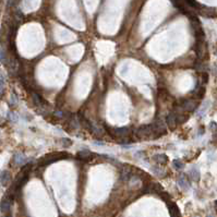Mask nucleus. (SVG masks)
I'll return each instance as SVG.
<instances>
[{
    "label": "nucleus",
    "instance_id": "nucleus-3",
    "mask_svg": "<svg viewBox=\"0 0 217 217\" xmlns=\"http://www.w3.org/2000/svg\"><path fill=\"white\" fill-rule=\"evenodd\" d=\"M197 103L195 102L192 98H189V99H181L179 100V105L178 107H180L182 110L185 111H193V110L196 108Z\"/></svg>",
    "mask_w": 217,
    "mask_h": 217
},
{
    "label": "nucleus",
    "instance_id": "nucleus-25",
    "mask_svg": "<svg viewBox=\"0 0 217 217\" xmlns=\"http://www.w3.org/2000/svg\"><path fill=\"white\" fill-rule=\"evenodd\" d=\"M215 137H216V139H217V133H216V135H215Z\"/></svg>",
    "mask_w": 217,
    "mask_h": 217
},
{
    "label": "nucleus",
    "instance_id": "nucleus-15",
    "mask_svg": "<svg viewBox=\"0 0 217 217\" xmlns=\"http://www.w3.org/2000/svg\"><path fill=\"white\" fill-rule=\"evenodd\" d=\"M152 171L154 172L155 175L158 176V177H163L165 175V171L162 167H158V166H153L152 167Z\"/></svg>",
    "mask_w": 217,
    "mask_h": 217
},
{
    "label": "nucleus",
    "instance_id": "nucleus-6",
    "mask_svg": "<svg viewBox=\"0 0 217 217\" xmlns=\"http://www.w3.org/2000/svg\"><path fill=\"white\" fill-rule=\"evenodd\" d=\"M200 13L206 18H214L217 15V11L214 8H208V7H200Z\"/></svg>",
    "mask_w": 217,
    "mask_h": 217
},
{
    "label": "nucleus",
    "instance_id": "nucleus-16",
    "mask_svg": "<svg viewBox=\"0 0 217 217\" xmlns=\"http://www.w3.org/2000/svg\"><path fill=\"white\" fill-rule=\"evenodd\" d=\"M148 191H151V192H162L163 189L158 183H152L151 187L148 188Z\"/></svg>",
    "mask_w": 217,
    "mask_h": 217
},
{
    "label": "nucleus",
    "instance_id": "nucleus-19",
    "mask_svg": "<svg viewBox=\"0 0 217 217\" xmlns=\"http://www.w3.org/2000/svg\"><path fill=\"white\" fill-rule=\"evenodd\" d=\"M61 142H62L63 147H68V146H70V145L72 144V141H71L70 139H62Z\"/></svg>",
    "mask_w": 217,
    "mask_h": 217
},
{
    "label": "nucleus",
    "instance_id": "nucleus-2",
    "mask_svg": "<svg viewBox=\"0 0 217 217\" xmlns=\"http://www.w3.org/2000/svg\"><path fill=\"white\" fill-rule=\"evenodd\" d=\"M135 135L140 140H148V139H153L154 137V133H153L151 125L140 127L135 131Z\"/></svg>",
    "mask_w": 217,
    "mask_h": 217
},
{
    "label": "nucleus",
    "instance_id": "nucleus-22",
    "mask_svg": "<svg viewBox=\"0 0 217 217\" xmlns=\"http://www.w3.org/2000/svg\"><path fill=\"white\" fill-rule=\"evenodd\" d=\"M5 59V54H3V51H2V49L0 48V63L2 62V60Z\"/></svg>",
    "mask_w": 217,
    "mask_h": 217
},
{
    "label": "nucleus",
    "instance_id": "nucleus-10",
    "mask_svg": "<svg viewBox=\"0 0 217 217\" xmlns=\"http://www.w3.org/2000/svg\"><path fill=\"white\" fill-rule=\"evenodd\" d=\"M178 185H179L180 189L183 190V191H187V190H189L190 183H189V180H188V178L185 177V175H181L179 177V179H178Z\"/></svg>",
    "mask_w": 217,
    "mask_h": 217
},
{
    "label": "nucleus",
    "instance_id": "nucleus-9",
    "mask_svg": "<svg viewBox=\"0 0 217 217\" xmlns=\"http://www.w3.org/2000/svg\"><path fill=\"white\" fill-rule=\"evenodd\" d=\"M11 181V175L8 170H3L0 172V182L3 187H7Z\"/></svg>",
    "mask_w": 217,
    "mask_h": 217
},
{
    "label": "nucleus",
    "instance_id": "nucleus-18",
    "mask_svg": "<svg viewBox=\"0 0 217 217\" xmlns=\"http://www.w3.org/2000/svg\"><path fill=\"white\" fill-rule=\"evenodd\" d=\"M8 119L11 120L12 122H17V121H18V119H19V117H18V115H17L15 112L9 111V112H8Z\"/></svg>",
    "mask_w": 217,
    "mask_h": 217
},
{
    "label": "nucleus",
    "instance_id": "nucleus-14",
    "mask_svg": "<svg viewBox=\"0 0 217 217\" xmlns=\"http://www.w3.org/2000/svg\"><path fill=\"white\" fill-rule=\"evenodd\" d=\"M189 176L190 178L193 180V181H199L200 180V171L196 167H192L189 171Z\"/></svg>",
    "mask_w": 217,
    "mask_h": 217
},
{
    "label": "nucleus",
    "instance_id": "nucleus-12",
    "mask_svg": "<svg viewBox=\"0 0 217 217\" xmlns=\"http://www.w3.org/2000/svg\"><path fill=\"white\" fill-rule=\"evenodd\" d=\"M94 156L95 155L88 150H82L77 153V158H80V159H82V160H90V159H92Z\"/></svg>",
    "mask_w": 217,
    "mask_h": 217
},
{
    "label": "nucleus",
    "instance_id": "nucleus-7",
    "mask_svg": "<svg viewBox=\"0 0 217 217\" xmlns=\"http://www.w3.org/2000/svg\"><path fill=\"white\" fill-rule=\"evenodd\" d=\"M166 122H167L168 127L171 130H174L176 127H177L178 122H177V116H176L175 111H171L169 115L167 116V119H166Z\"/></svg>",
    "mask_w": 217,
    "mask_h": 217
},
{
    "label": "nucleus",
    "instance_id": "nucleus-17",
    "mask_svg": "<svg viewBox=\"0 0 217 217\" xmlns=\"http://www.w3.org/2000/svg\"><path fill=\"white\" fill-rule=\"evenodd\" d=\"M172 166H174V168L175 169H177V170H180V169H182L183 168V163L181 162L180 159H175L174 162H172Z\"/></svg>",
    "mask_w": 217,
    "mask_h": 217
},
{
    "label": "nucleus",
    "instance_id": "nucleus-21",
    "mask_svg": "<svg viewBox=\"0 0 217 217\" xmlns=\"http://www.w3.org/2000/svg\"><path fill=\"white\" fill-rule=\"evenodd\" d=\"M18 103V98L15 96V94H12L11 95V104H17Z\"/></svg>",
    "mask_w": 217,
    "mask_h": 217
},
{
    "label": "nucleus",
    "instance_id": "nucleus-1",
    "mask_svg": "<svg viewBox=\"0 0 217 217\" xmlns=\"http://www.w3.org/2000/svg\"><path fill=\"white\" fill-rule=\"evenodd\" d=\"M110 134L112 137L117 139L119 143H129V139H128V134H129V130L128 128H114L110 129Z\"/></svg>",
    "mask_w": 217,
    "mask_h": 217
},
{
    "label": "nucleus",
    "instance_id": "nucleus-8",
    "mask_svg": "<svg viewBox=\"0 0 217 217\" xmlns=\"http://www.w3.org/2000/svg\"><path fill=\"white\" fill-rule=\"evenodd\" d=\"M26 160H28L26 156L21 152L15 153V154L13 155V163H14L15 165H18V166H21V165L25 164Z\"/></svg>",
    "mask_w": 217,
    "mask_h": 217
},
{
    "label": "nucleus",
    "instance_id": "nucleus-4",
    "mask_svg": "<svg viewBox=\"0 0 217 217\" xmlns=\"http://www.w3.org/2000/svg\"><path fill=\"white\" fill-rule=\"evenodd\" d=\"M11 203H12V196L10 194H7L2 197L1 200V203H0V210L2 213H8L10 211L11 207Z\"/></svg>",
    "mask_w": 217,
    "mask_h": 217
},
{
    "label": "nucleus",
    "instance_id": "nucleus-13",
    "mask_svg": "<svg viewBox=\"0 0 217 217\" xmlns=\"http://www.w3.org/2000/svg\"><path fill=\"white\" fill-rule=\"evenodd\" d=\"M153 160L159 165H166L168 163V157L165 154H156L153 156Z\"/></svg>",
    "mask_w": 217,
    "mask_h": 217
},
{
    "label": "nucleus",
    "instance_id": "nucleus-24",
    "mask_svg": "<svg viewBox=\"0 0 217 217\" xmlns=\"http://www.w3.org/2000/svg\"><path fill=\"white\" fill-rule=\"evenodd\" d=\"M215 208H216V212H217V201H215Z\"/></svg>",
    "mask_w": 217,
    "mask_h": 217
},
{
    "label": "nucleus",
    "instance_id": "nucleus-23",
    "mask_svg": "<svg viewBox=\"0 0 217 217\" xmlns=\"http://www.w3.org/2000/svg\"><path fill=\"white\" fill-rule=\"evenodd\" d=\"M216 127H217V125H216V123H215V122L211 123V129H214V128H216Z\"/></svg>",
    "mask_w": 217,
    "mask_h": 217
},
{
    "label": "nucleus",
    "instance_id": "nucleus-20",
    "mask_svg": "<svg viewBox=\"0 0 217 217\" xmlns=\"http://www.w3.org/2000/svg\"><path fill=\"white\" fill-rule=\"evenodd\" d=\"M3 92H5V82L0 81V96L3 94Z\"/></svg>",
    "mask_w": 217,
    "mask_h": 217
},
{
    "label": "nucleus",
    "instance_id": "nucleus-5",
    "mask_svg": "<svg viewBox=\"0 0 217 217\" xmlns=\"http://www.w3.org/2000/svg\"><path fill=\"white\" fill-rule=\"evenodd\" d=\"M62 157H68V154H65V153H58V154H50L46 157L43 158V162L45 165H48L50 163H54L56 160L62 159Z\"/></svg>",
    "mask_w": 217,
    "mask_h": 217
},
{
    "label": "nucleus",
    "instance_id": "nucleus-11",
    "mask_svg": "<svg viewBox=\"0 0 217 217\" xmlns=\"http://www.w3.org/2000/svg\"><path fill=\"white\" fill-rule=\"evenodd\" d=\"M130 178H131V166L123 165V167H121V180L128 181Z\"/></svg>",
    "mask_w": 217,
    "mask_h": 217
}]
</instances>
